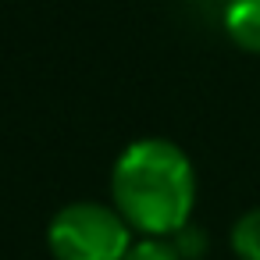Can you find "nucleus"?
I'll return each mask as SVG.
<instances>
[{
  "mask_svg": "<svg viewBox=\"0 0 260 260\" xmlns=\"http://www.w3.org/2000/svg\"><path fill=\"white\" fill-rule=\"evenodd\" d=\"M111 203L139 235H178L189 228L196 207V171L189 153L160 136L128 143L111 168Z\"/></svg>",
  "mask_w": 260,
  "mask_h": 260,
  "instance_id": "f257e3e1",
  "label": "nucleus"
},
{
  "mask_svg": "<svg viewBox=\"0 0 260 260\" xmlns=\"http://www.w3.org/2000/svg\"><path fill=\"white\" fill-rule=\"evenodd\" d=\"M47 242L57 260H121L136 242V232L114 203L75 200L50 217Z\"/></svg>",
  "mask_w": 260,
  "mask_h": 260,
  "instance_id": "f03ea898",
  "label": "nucleus"
},
{
  "mask_svg": "<svg viewBox=\"0 0 260 260\" xmlns=\"http://www.w3.org/2000/svg\"><path fill=\"white\" fill-rule=\"evenodd\" d=\"M224 32L239 50L260 54V0H228Z\"/></svg>",
  "mask_w": 260,
  "mask_h": 260,
  "instance_id": "7ed1b4c3",
  "label": "nucleus"
},
{
  "mask_svg": "<svg viewBox=\"0 0 260 260\" xmlns=\"http://www.w3.org/2000/svg\"><path fill=\"white\" fill-rule=\"evenodd\" d=\"M228 242H232V253L239 260H260V207L235 217Z\"/></svg>",
  "mask_w": 260,
  "mask_h": 260,
  "instance_id": "20e7f679",
  "label": "nucleus"
},
{
  "mask_svg": "<svg viewBox=\"0 0 260 260\" xmlns=\"http://www.w3.org/2000/svg\"><path fill=\"white\" fill-rule=\"evenodd\" d=\"M121 260H182V253L175 249L171 239H150V235H139V239L128 246V253H125Z\"/></svg>",
  "mask_w": 260,
  "mask_h": 260,
  "instance_id": "39448f33",
  "label": "nucleus"
}]
</instances>
